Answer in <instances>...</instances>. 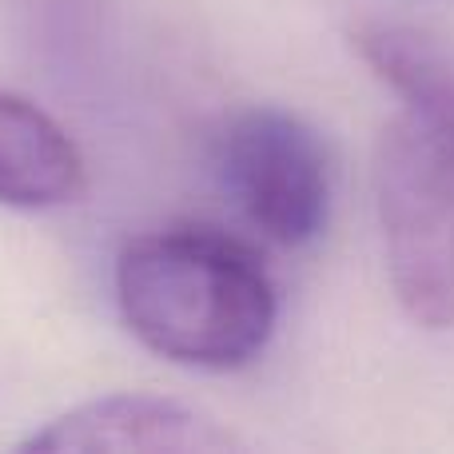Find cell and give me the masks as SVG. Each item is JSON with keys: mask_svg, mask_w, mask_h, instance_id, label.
Returning <instances> with one entry per match:
<instances>
[{"mask_svg": "<svg viewBox=\"0 0 454 454\" xmlns=\"http://www.w3.org/2000/svg\"><path fill=\"white\" fill-rule=\"evenodd\" d=\"M116 303L128 331L168 363L235 371L259 359L279 299L263 259L204 223H176L124 243Z\"/></svg>", "mask_w": 454, "mask_h": 454, "instance_id": "cell-2", "label": "cell"}, {"mask_svg": "<svg viewBox=\"0 0 454 454\" xmlns=\"http://www.w3.org/2000/svg\"><path fill=\"white\" fill-rule=\"evenodd\" d=\"M235 434L207 415L160 395H104L64 411L20 450H231Z\"/></svg>", "mask_w": 454, "mask_h": 454, "instance_id": "cell-4", "label": "cell"}, {"mask_svg": "<svg viewBox=\"0 0 454 454\" xmlns=\"http://www.w3.org/2000/svg\"><path fill=\"white\" fill-rule=\"evenodd\" d=\"M355 52L399 96L375 152V207L403 311L454 327V48L411 24L367 20Z\"/></svg>", "mask_w": 454, "mask_h": 454, "instance_id": "cell-1", "label": "cell"}, {"mask_svg": "<svg viewBox=\"0 0 454 454\" xmlns=\"http://www.w3.org/2000/svg\"><path fill=\"white\" fill-rule=\"evenodd\" d=\"M220 180L243 220L279 247H307L331 212V160L319 132L287 108L255 104L227 120Z\"/></svg>", "mask_w": 454, "mask_h": 454, "instance_id": "cell-3", "label": "cell"}, {"mask_svg": "<svg viewBox=\"0 0 454 454\" xmlns=\"http://www.w3.org/2000/svg\"><path fill=\"white\" fill-rule=\"evenodd\" d=\"M88 164L76 140L32 100L0 92V204L44 212L80 200Z\"/></svg>", "mask_w": 454, "mask_h": 454, "instance_id": "cell-5", "label": "cell"}]
</instances>
